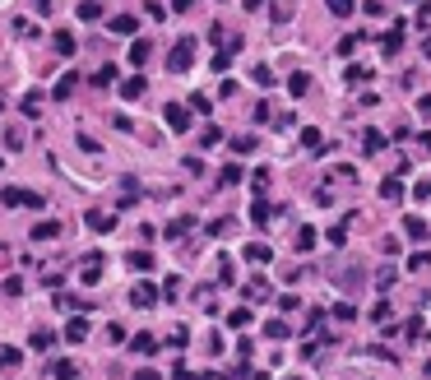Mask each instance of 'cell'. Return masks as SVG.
Masks as SVG:
<instances>
[{
	"label": "cell",
	"mask_w": 431,
	"mask_h": 380,
	"mask_svg": "<svg viewBox=\"0 0 431 380\" xmlns=\"http://www.w3.org/2000/svg\"><path fill=\"white\" fill-rule=\"evenodd\" d=\"M190 65H195V37H181V42L167 51V70L172 75H185Z\"/></svg>",
	"instance_id": "1"
},
{
	"label": "cell",
	"mask_w": 431,
	"mask_h": 380,
	"mask_svg": "<svg viewBox=\"0 0 431 380\" xmlns=\"http://www.w3.org/2000/svg\"><path fill=\"white\" fill-rule=\"evenodd\" d=\"M79 278H84V283H98V278H102V255H98V251H89V255L79 260Z\"/></svg>",
	"instance_id": "2"
},
{
	"label": "cell",
	"mask_w": 431,
	"mask_h": 380,
	"mask_svg": "<svg viewBox=\"0 0 431 380\" xmlns=\"http://www.w3.org/2000/svg\"><path fill=\"white\" fill-rule=\"evenodd\" d=\"M163 116H167V125L176 130V135H185V130H190V111H185L181 102H172L167 111H163Z\"/></svg>",
	"instance_id": "3"
},
{
	"label": "cell",
	"mask_w": 431,
	"mask_h": 380,
	"mask_svg": "<svg viewBox=\"0 0 431 380\" xmlns=\"http://www.w3.org/2000/svg\"><path fill=\"white\" fill-rule=\"evenodd\" d=\"M130 302H135L139 311H149V306H158V288H154V283H135V292H130Z\"/></svg>",
	"instance_id": "4"
},
{
	"label": "cell",
	"mask_w": 431,
	"mask_h": 380,
	"mask_svg": "<svg viewBox=\"0 0 431 380\" xmlns=\"http://www.w3.org/2000/svg\"><path fill=\"white\" fill-rule=\"evenodd\" d=\"M399 46H403V24H389L385 37H380V51H385V56H394Z\"/></svg>",
	"instance_id": "5"
},
{
	"label": "cell",
	"mask_w": 431,
	"mask_h": 380,
	"mask_svg": "<svg viewBox=\"0 0 431 380\" xmlns=\"http://www.w3.org/2000/svg\"><path fill=\"white\" fill-rule=\"evenodd\" d=\"M84 223H89L93 232H111V228H116V218H111V213H102V209H89V213H84Z\"/></svg>",
	"instance_id": "6"
},
{
	"label": "cell",
	"mask_w": 431,
	"mask_h": 380,
	"mask_svg": "<svg viewBox=\"0 0 431 380\" xmlns=\"http://www.w3.org/2000/svg\"><path fill=\"white\" fill-rule=\"evenodd\" d=\"M403 232H408V237H413L417 246H422V242H427V237H431V228H427V223H422V218H417V213H408V218H403Z\"/></svg>",
	"instance_id": "7"
},
{
	"label": "cell",
	"mask_w": 431,
	"mask_h": 380,
	"mask_svg": "<svg viewBox=\"0 0 431 380\" xmlns=\"http://www.w3.org/2000/svg\"><path fill=\"white\" fill-rule=\"evenodd\" d=\"M241 255H246L250 264H269V260H274V246H264V242H250L246 251H241Z\"/></svg>",
	"instance_id": "8"
},
{
	"label": "cell",
	"mask_w": 431,
	"mask_h": 380,
	"mask_svg": "<svg viewBox=\"0 0 431 380\" xmlns=\"http://www.w3.org/2000/svg\"><path fill=\"white\" fill-rule=\"evenodd\" d=\"M107 28L116 33V37H130V33L139 28V19L135 15H116V19H107Z\"/></svg>",
	"instance_id": "9"
},
{
	"label": "cell",
	"mask_w": 431,
	"mask_h": 380,
	"mask_svg": "<svg viewBox=\"0 0 431 380\" xmlns=\"http://www.w3.org/2000/svg\"><path fill=\"white\" fill-rule=\"evenodd\" d=\"M33 242H56V237H61V223H56V218H46V223H37V228L28 232Z\"/></svg>",
	"instance_id": "10"
},
{
	"label": "cell",
	"mask_w": 431,
	"mask_h": 380,
	"mask_svg": "<svg viewBox=\"0 0 431 380\" xmlns=\"http://www.w3.org/2000/svg\"><path fill=\"white\" fill-rule=\"evenodd\" d=\"M65 338H70V343H84V338H89V316L70 320V325H65Z\"/></svg>",
	"instance_id": "11"
},
{
	"label": "cell",
	"mask_w": 431,
	"mask_h": 380,
	"mask_svg": "<svg viewBox=\"0 0 431 380\" xmlns=\"http://www.w3.org/2000/svg\"><path fill=\"white\" fill-rule=\"evenodd\" d=\"M51 376L56 380H79V366L70 362V357H56V362H51Z\"/></svg>",
	"instance_id": "12"
},
{
	"label": "cell",
	"mask_w": 431,
	"mask_h": 380,
	"mask_svg": "<svg viewBox=\"0 0 431 380\" xmlns=\"http://www.w3.org/2000/svg\"><path fill=\"white\" fill-rule=\"evenodd\" d=\"M0 204H5V209H19V204H28V190H19V186H5V190H0Z\"/></svg>",
	"instance_id": "13"
},
{
	"label": "cell",
	"mask_w": 431,
	"mask_h": 380,
	"mask_svg": "<svg viewBox=\"0 0 431 380\" xmlns=\"http://www.w3.org/2000/svg\"><path fill=\"white\" fill-rule=\"evenodd\" d=\"M51 51H56V56H75V33H56V37H51Z\"/></svg>",
	"instance_id": "14"
},
{
	"label": "cell",
	"mask_w": 431,
	"mask_h": 380,
	"mask_svg": "<svg viewBox=\"0 0 431 380\" xmlns=\"http://www.w3.org/2000/svg\"><path fill=\"white\" fill-rule=\"evenodd\" d=\"M75 15L84 19V24H98V19H102V5H98V0H79V5H75Z\"/></svg>",
	"instance_id": "15"
},
{
	"label": "cell",
	"mask_w": 431,
	"mask_h": 380,
	"mask_svg": "<svg viewBox=\"0 0 431 380\" xmlns=\"http://www.w3.org/2000/svg\"><path fill=\"white\" fill-rule=\"evenodd\" d=\"M125 264H130V269H139V274H149V269H154V255H149V251H130V255H125Z\"/></svg>",
	"instance_id": "16"
},
{
	"label": "cell",
	"mask_w": 431,
	"mask_h": 380,
	"mask_svg": "<svg viewBox=\"0 0 431 380\" xmlns=\"http://www.w3.org/2000/svg\"><path fill=\"white\" fill-rule=\"evenodd\" d=\"M362 149H367V153H380V149H385V135H380L376 125H371V130H362Z\"/></svg>",
	"instance_id": "17"
},
{
	"label": "cell",
	"mask_w": 431,
	"mask_h": 380,
	"mask_svg": "<svg viewBox=\"0 0 431 380\" xmlns=\"http://www.w3.org/2000/svg\"><path fill=\"white\" fill-rule=\"evenodd\" d=\"M33 352H46V348H56V334H51V329H33Z\"/></svg>",
	"instance_id": "18"
},
{
	"label": "cell",
	"mask_w": 431,
	"mask_h": 380,
	"mask_svg": "<svg viewBox=\"0 0 431 380\" xmlns=\"http://www.w3.org/2000/svg\"><path fill=\"white\" fill-rule=\"evenodd\" d=\"M408 269H413V274H431V251H413V255H408Z\"/></svg>",
	"instance_id": "19"
},
{
	"label": "cell",
	"mask_w": 431,
	"mask_h": 380,
	"mask_svg": "<svg viewBox=\"0 0 431 380\" xmlns=\"http://www.w3.org/2000/svg\"><path fill=\"white\" fill-rule=\"evenodd\" d=\"M306 89H311V75L306 70H297V75L288 79V93H293V98H306Z\"/></svg>",
	"instance_id": "20"
},
{
	"label": "cell",
	"mask_w": 431,
	"mask_h": 380,
	"mask_svg": "<svg viewBox=\"0 0 431 380\" xmlns=\"http://www.w3.org/2000/svg\"><path fill=\"white\" fill-rule=\"evenodd\" d=\"M144 84H149L144 75H130V79L121 84V98H144Z\"/></svg>",
	"instance_id": "21"
},
{
	"label": "cell",
	"mask_w": 431,
	"mask_h": 380,
	"mask_svg": "<svg viewBox=\"0 0 431 380\" xmlns=\"http://www.w3.org/2000/svg\"><path fill=\"white\" fill-rule=\"evenodd\" d=\"M130 348H135L139 357H154V352H158V338L154 334H135V343H130Z\"/></svg>",
	"instance_id": "22"
},
{
	"label": "cell",
	"mask_w": 431,
	"mask_h": 380,
	"mask_svg": "<svg viewBox=\"0 0 431 380\" xmlns=\"http://www.w3.org/2000/svg\"><path fill=\"white\" fill-rule=\"evenodd\" d=\"M250 218H255V223H269V218H274V204H269V199H255V204H250Z\"/></svg>",
	"instance_id": "23"
},
{
	"label": "cell",
	"mask_w": 431,
	"mask_h": 380,
	"mask_svg": "<svg viewBox=\"0 0 431 380\" xmlns=\"http://www.w3.org/2000/svg\"><path fill=\"white\" fill-rule=\"evenodd\" d=\"M293 329H288V320H264V338H288Z\"/></svg>",
	"instance_id": "24"
},
{
	"label": "cell",
	"mask_w": 431,
	"mask_h": 380,
	"mask_svg": "<svg viewBox=\"0 0 431 380\" xmlns=\"http://www.w3.org/2000/svg\"><path fill=\"white\" fill-rule=\"evenodd\" d=\"M324 5H329V15H339V19L357 15V0H324Z\"/></svg>",
	"instance_id": "25"
},
{
	"label": "cell",
	"mask_w": 431,
	"mask_h": 380,
	"mask_svg": "<svg viewBox=\"0 0 431 380\" xmlns=\"http://www.w3.org/2000/svg\"><path fill=\"white\" fill-rule=\"evenodd\" d=\"M149 56H154V46H149V42H135V46H130V65H149Z\"/></svg>",
	"instance_id": "26"
},
{
	"label": "cell",
	"mask_w": 431,
	"mask_h": 380,
	"mask_svg": "<svg viewBox=\"0 0 431 380\" xmlns=\"http://www.w3.org/2000/svg\"><path fill=\"white\" fill-rule=\"evenodd\" d=\"M241 177H246V172L237 168V163H228V168L218 172V186H237V181H241Z\"/></svg>",
	"instance_id": "27"
},
{
	"label": "cell",
	"mask_w": 431,
	"mask_h": 380,
	"mask_svg": "<svg viewBox=\"0 0 431 380\" xmlns=\"http://www.w3.org/2000/svg\"><path fill=\"white\" fill-rule=\"evenodd\" d=\"M399 195H403L399 177H385V181H380V199H399Z\"/></svg>",
	"instance_id": "28"
},
{
	"label": "cell",
	"mask_w": 431,
	"mask_h": 380,
	"mask_svg": "<svg viewBox=\"0 0 431 380\" xmlns=\"http://www.w3.org/2000/svg\"><path fill=\"white\" fill-rule=\"evenodd\" d=\"M190 228H195V218H190V213H181V218H176V223L167 228V237H185Z\"/></svg>",
	"instance_id": "29"
},
{
	"label": "cell",
	"mask_w": 431,
	"mask_h": 380,
	"mask_svg": "<svg viewBox=\"0 0 431 380\" xmlns=\"http://www.w3.org/2000/svg\"><path fill=\"white\" fill-rule=\"evenodd\" d=\"M371 320H376V325H389V320H394V306H389V302L371 306Z\"/></svg>",
	"instance_id": "30"
},
{
	"label": "cell",
	"mask_w": 431,
	"mask_h": 380,
	"mask_svg": "<svg viewBox=\"0 0 431 380\" xmlns=\"http://www.w3.org/2000/svg\"><path fill=\"white\" fill-rule=\"evenodd\" d=\"M19 362H24V352H19V348H0V371H5V366L15 371Z\"/></svg>",
	"instance_id": "31"
},
{
	"label": "cell",
	"mask_w": 431,
	"mask_h": 380,
	"mask_svg": "<svg viewBox=\"0 0 431 380\" xmlns=\"http://www.w3.org/2000/svg\"><path fill=\"white\" fill-rule=\"evenodd\" d=\"M297 251H311V246H315V228H311V223H306V228H302V232H297Z\"/></svg>",
	"instance_id": "32"
},
{
	"label": "cell",
	"mask_w": 431,
	"mask_h": 380,
	"mask_svg": "<svg viewBox=\"0 0 431 380\" xmlns=\"http://www.w3.org/2000/svg\"><path fill=\"white\" fill-rule=\"evenodd\" d=\"M121 190H125V195H121V204H135V199H139V181H135V177H125V181H121Z\"/></svg>",
	"instance_id": "33"
},
{
	"label": "cell",
	"mask_w": 431,
	"mask_h": 380,
	"mask_svg": "<svg viewBox=\"0 0 431 380\" xmlns=\"http://www.w3.org/2000/svg\"><path fill=\"white\" fill-rule=\"evenodd\" d=\"M228 325H232V329H246V325H250V311H246V306H237V311L228 316Z\"/></svg>",
	"instance_id": "34"
},
{
	"label": "cell",
	"mask_w": 431,
	"mask_h": 380,
	"mask_svg": "<svg viewBox=\"0 0 431 380\" xmlns=\"http://www.w3.org/2000/svg\"><path fill=\"white\" fill-rule=\"evenodd\" d=\"M348 223H353V218H343V223H334V228H329V242H334V246L348 242Z\"/></svg>",
	"instance_id": "35"
},
{
	"label": "cell",
	"mask_w": 431,
	"mask_h": 380,
	"mask_svg": "<svg viewBox=\"0 0 431 380\" xmlns=\"http://www.w3.org/2000/svg\"><path fill=\"white\" fill-rule=\"evenodd\" d=\"M209 237H232V218H214V223H209Z\"/></svg>",
	"instance_id": "36"
},
{
	"label": "cell",
	"mask_w": 431,
	"mask_h": 380,
	"mask_svg": "<svg viewBox=\"0 0 431 380\" xmlns=\"http://www.w3.org/2000/svg\"><path fill=\"white\" fill-rule=\"evenodd\" d=\"M367 79H371L367 65H348V84H367Z\"/></svg>",
	"instance_id": "37"
},
{
	"label": "cell",
	"mask_w": 431,
	"mask_h": 380,
	"mask_svg": "<svg viewBox=\"0 0 431 380\" xmlns=\"http://www.w3.org/2000/svg\"><path fill=\"white\" fill-rule=\"evenodd\" d=\"M232 149H237V153H250V149H255V135H232Z\"/></svg>",
	"instance_id": "38"
},
{
	"label": "cell",
	"mask_w": 431,
	"mask_h": 380,
	"mask_svg": "<svg viewBox=\"0 0 431 380\" xmlns=\"http://www.w3.org/2000/svg\"><path fill=\"white\" fill-rule=\"evenodd\" d=\"M75 84H79V75H65L61 84H56V98H70V93H75Z\"/></svg>",
	"instance_id": "39"
},
{
	"label": "cell",
	"mask_w": 431,
	"mask_h": 380,
	"mask_svg": "<svg viewBox=\"0 0 431 380\" xmlns=\"http://www.w3.org/2000/svg\"><path fill=\"white\" fill-rule=\"evenodd\" d=\"M111 79H116V65H102V70H98V79H93V84H98V89H107Z\"/></svg>",
	"instance_id": "40"
},
{
	"label": "cell",
	"mask_w": 431,
	"mask_h": 380,
	"mask_svg": "<svg viewBox=\"0 0 431 380\" xmlns=\"http://www.w3.org/2000/svg\"><path fill=\"white\" fill-rule=\"evenodd\" d=\"M24 111L37 116V111H42V93H28V98H24Z\"/></svg>",
	"instance_id": "41"
},
{
	"label": "cell",
	"mask_w": 431,
	"mask_h": 380,
	"mask_svg": "<svg viewBox=\"0 0 431 380\" xmlns=\"http://www.w3.org/2000/svg\"><path fill=\"white\" fill-rule=\"evenodd\" d=\"M5 144H10V149H24V130L10 125V130H5Z\"/></svg>",
	"instance_id": "42"
},
{
	"label": "cell",
	"mask_w": 431,
	"mask_h": 380,
	"mask_svg": "<svg viewBox=\"0 0 431 380\" xmlns=\"http://www.w3.org/2000/svg\"><path fill=\"white\" fill-rule=\"evenodd\" d=\"M204 149H214V144H218V139H223V130H218V125H204Z\"/></svg>",
	"instance_id": "43"
},
{
	"label": "cell",
	"mask_w": 431,
	"mask_h": 380,
	"mask_svg": "<svg viewBox=\"0 0 431 380\" xmlns=\"http://www.w3.org/2000/svg\"><path fill=\"white\" fill-rule=\"evenodd\" d=\"M209 107H214V102H209V98H204V93H195V98H190V107H185V111H200V116H204V111H209Z\"/></svg>",
	"instance_id": "44"
},
{
	"label": "cell",
	"mask_w": 431,
	"mask_h": 380,
	"mask_svg": "<svg viewBox=\"0 0 431 380\" xmlns=\"http://www.w3.org/2000/svg\"><path fill=\"white\" fill-rule=\"evenodd\" d=\"M79 149H84V153H102V144H98L93 135H84V130H79Z\"/></svg>",
	"instance_id": "45"
},
{
	"label": "cell",
	"mask_w": 431,
	"mask_h": 380,
	"mask_svg": "<svg viewBox=\"0 0 431 380\" xmlns=\"http://www.w3.org/2000/svg\"><path fill=\"white\" fill-rule=\"evenodd\" d=\"M250 186H255V190H264V186H269V168H255V172H250Z\"/></svg>",
	"instance_id": "46"
},
{
	"label": "cell",
	"mask_w": 431,
	"mask_h": 380,
	"mask_svg": "<svg viewBox=\"0 0 431 380\" xmlns=\"http://www.w3.org/2000/svg\"><path fill=\"white\" fill-rule=\"evenodd\" d=\"M255 84H264V89H269V84H274V70H269V65H255Z\"/></svg>",
	"instance_id": "47"
},
{
	"label": "cell",
	"mask_w": 431,
	"mask_h": 380,
	"mask_svg": "<svg viewBox=\"0 0 431 380\" xmlns=\"http://www.w3.org/2000/svg\"><path fill=\"white\" fill-rule=\"evenodd\" d=\"M302 144H306V149H320V130H311L306 125V130H302Z\"/></svg>",
	"instance_id": "48"
},
{
	"label": "cell",
	"mask_w": 431,
	"mask_h": 380,
	"mask_svg": "<svg viewBox=\"0 0 431 380\" xmlns=\"http://www.w3.org/2000/svg\"><path fill=\"white\" fill-rule=\"evenodd\" d=\"M357 42H362V37H343V42L334 46V51H339V56H353V46H357Z\"/></svg>",
	"instance_id": "49"
},
{
	"label": "cell",
	"mask_w": 431,
	"mask_h": 380,
	"mask_svg": "<svg viewBox=\"0 0 431 380\" xmlns=\"http://www.w3.org/2000/svg\"><path fill=\"white\" fill-rule=\"evenodd\" d=\"M33 10H37V15L46 19V15H51V10H56V0H33Z\"/></svg>",
	"instance_id": "50"
},
{
	"label": "cell",
	"mask_w": 431,
	"mask_h": 380,
	"mask_svg": "<svg viewBox=\"0 0 431 380\" xmlns=\"http://www.w3.org/2000/svg\"><path fill=\"white\" fill-rule=\"evenodd\" d=\"M413 195H417V199H431V181H417V186H413Z\"/></svg>",
	"instance_id": "51"
},
{
	"label": "cell",
	"mask_w": 431,
	"mask_h": 380,
	"mask_svg": "<svg viewBox=\"0 0 431 380\" xmlns=\"http://www.w3.org/2000/svg\"><path fill=\"white\" fill-rule=\"evenodd\" d=\"M417 111H422V116H431V93H422V98H417Z\"/></svg>",
	"instance_id": "52"
},
{
	"label": "cell",
	"mask_w": 431,
	"mask_h": 380,
	"mask_svg": "<svg viewBox=\"0 0 431 380\" xmlns=\"http://www.w3.org/2000/svg\"><path fill=\"white\" fill-rule=\"evenodd\" d=\"M172 10H181L185 15V10H195V0H172Z\"/></svg>",
	"instance_id": "53"
},
{
	"label": "cell",
	"mask_w": 431,
	"mask_h": 380,
	"mask_svg": "<svg viewBox=\"0 0 431 380\" xmlns=\"http://www.w3.org/2000/svg\"><path fill=\"white\" fill-rule=\"evenodd\" d=\"M417 149H422V153H431V135H417Z\"/></svg>",
	"instance_id": "54"
},
{
	"label": "cell",
	"mask_w": 431,
	"mask_h": 380,
	"mask_svg": "<svg viewBox=\"0 0 431 380\" xmlns=\"http://www.w3.org/2000/svg\"><path fill=\"white\" fill-rule=\"evenodd\" d=\"M135 380H163V376H158V371H139Z\"/></svg>",
	"instance_id": "55"
},
{
	"label": "cell",
	"mask_w": 431,
	"mask_h": 380,
	"mask_svg": "<svg viewBox=\"0 0 431 380\" xmlns=\"http://www.w3.org/2000/svg\"><path fill=\"white\" fill-rule=\"evenodd\" d=\"M241 5H246V10H260V5H264V0H241Z\"/></svg>",
	"instance_id": "56"
},
{
	"label": "cell",
	"mask_w": 431,
	"mask_h": 380,
	"mask_svg": "<svg viewBox=\"0 0 431 380\" xmlns=\"http://www.w3.org/2000/svg\"><path fill=\"white\" fill-rule=\"evenodd\" d=\"M427 56H431V46H427Z\"/></svg>",
	"instance_id": "57"
}]
</instances>
